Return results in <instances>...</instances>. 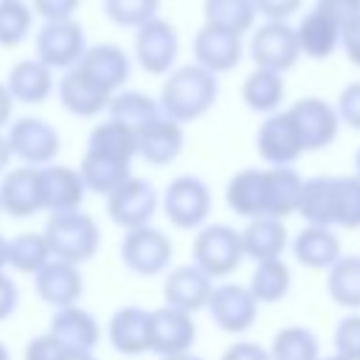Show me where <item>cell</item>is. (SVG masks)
<instances>
[{"label":"cell","instance_id":"9f6ffc18","mask_svg":"<svg viewBox=\"0 0 360 360\" xmlns=\"http://www.w3.org/2000/svg\"><path fill=\"white\" fill-rule=\"evenodd\" d=\"M59 360H98L93 352H76V349H65V354Z\"/></svg>","mask_w":360,"mask_h":360},{"label":"cell","instance_id":"91938a15","mask_svg":"<svg viewBox=\"0 0 360 360\" xmlns=\"http://www.w3.org/2000/svg\"><path fill=\"white\" fill-rule=\"evenodd\" d=\"M0 360H11V354H8V349H6L3 340H0Z\"/></svg>","mask_w":360,"mask_h":360},{"label":"cell","instance_id":"d6986e66","mask_svg":"<svg viewBox=\"0 0 360 360\" xmlns=\"http://www.w3.org/2000/svg\"><path fill=\"white\" fill-rule=\"evenodd\" d=\"M76 68L84 76H90L98 87H104L107 93H118L124 87V82L129 79L132 59L121 45L101 42V45H87V51Z\"/></svg>","mask_w":360,"mask_h":360},{"label":"cell","instance_id":"52a82bcc","mask_svg":"<svg viewBox=\"0 0 360 360\" xmlns=\"http://www.w3.org/2000/svg\"><path fill=\"white\" fill-rule=\"evenodd\" d=\"M8 149L11 158H20L22 166H34L42 169L48 163H53V158L59 155V132L53 124H48L45 118H34V115H22L14 124H8Z\"/></svg>","mask_w":360,"mask_h":360},{"label":"cell","instance_id":"db71d44e","mask_svg":"<svg viewBox=\"0 0 360 360\" xmlns=\"http://www.w3.org/2000/svg\"><path fill=\"white\" fill-rule=\"evenodd\" d=\"M11 107H14V98H11V93L6 90V84L0 82V129L11 124Z\"/></svg>","mask_w":360,"mask_h":360},{"label":"cell","instance_id":"6125c7cd","mask_svg":"<svg viewBox=\"0 0 360 360\" xmlns=\"http://www.w3.org/2000/svg\"><path fill=\"white\" fill-rule=\"evenodd\" d=\"M318 360H346V357H340V354H326V357H318Z\"/></svg>","mask_w":360,"mask_h":360},{"label":"cell","instance_id":"8fae6325","mask_svg":"<svg viewBox=\"0 0 360 360\" xmlns=\"http://www.w3.org/2000/svg\"><path fill=\"white\" fill-rule=\"evenodd\" d=\"M214 326H219L228 335H242L256 323L259 315V304L250 295L248 284H217L211 290V298L205 304Z\"/></svg>","mask_w":360,"mask_h":360},{"label":"cell","instance_id":"603a6c76","mask_svg":"<svg viewBox=\"0 0 360 360\" xmlns=\"http://www.w3.org/2000/svg\"><path fill=\"white\" fill-rule=\"evenodd\" d=\"M65 349H76V352H93L98 338H101V329H98V321L93 318L90 309L73 304V307H62V309H53V318H51V329H48Z\"/></svg>","mask_w":360,"mask_h":360},{"label":"cell","instance_id":"484cf974","mask_svg":"<svg viewBox=\"0 0 360 360\" xmlns=\"http://www.w3.org/2000/svg\"><path fill=\"white\" fill-rule=\"evenodd\" d=\"M239 236H242V253L248 259H253L256 264L281 259V253L287 248V225H284V219H276V217L248 219V225H245V231H239Z\"/></svg>","mask_w":360,"mask_h":360},{"label":"cell","instance_id":"44dd1931","mask_svg":"<svg viewBox=\"0 0 360 360\" xmlns=\"http://www.w3.org/2000/svg\"><path fill=\"white\" fill-rule=\"evenodd\" d=\"M0 211L14 219H28L42 211V188H39V169L20 166L3 174L0 180Z\"/></svg>","mask_w":360,"mask_h":360},{"label":"cell","instance_id":"5b68a950","mask_svg":"<svg viewBox=\"0 0 360 360\" xmlns=\"http://www.w3.org/2000/svg\"><path fill=\"white\" fill-rule=\"evenodd\" d=\"M34 51L37 59L51 68V70H70L82 62L87 51V37L84 28L73 20H56V22H42V28L34 37Z\"/></svg>","mask_w":360,"mask_h":360},{"label":"cell","instance_id":"9c48e42d","mask_svg":"<svg viewBox=\"0 0 360 360\" xmlns=\"http://www.w3.org/2000/svg\"><path fill=\"white\" fill-rule=\"evenodd\" d=\"M248 51H250V59L256 68L273 70L281 76L290 68H295V62L301 59L298 42H295V28L290 22H273V20H264V25H259L253 31Z\"/></svg>","mask_w":360,"mask_h":360},{"label":"cell","instance_id":"94428289","mask_svg":"<svg viewBox=\"0 0 360 360\" xmlns=\"http://www.w3.org/2000/svg\"><path fill=\"white\" fill-rule=\"evenodd\" d=\"M354 177H360V149L354 152Z\"/></svg>","mask_w":360,"mask_h":360},{"label":"cell","instance_id":"277c9868","mask_svg":"<svg viewBox=\"0 0 360 360\" xmlns=\"http://www.w3.org/2000/svg\"><path fill=\"white\" fill-rule=\"evenodd\" d=\"M166 219L180 231L202 228L211 214V188L197 174H177L160 197Z\"/></svg>","mask_w":360,"mask_h":360},{"label":"cell","instance_id":"11a10c76","mask_svg":"<svg viewBox=\"0 0 360 360\" xmlns=\"http://www.w3.org/2000/svg\"><path fill=\"white\" fill-rule=\"evenodd\" d=\"M8 163H11V149H8L6 135H0V174L8 169Z\"/></svg>","mask_w":360,"mask_h":360},{"label":"cell","instance_id":"74e56055","mask_svg":"<svg viewBox=\"0 0 360 360\" xmlns=\"http://www.w3.org/2000/svg\"><path fill=\"white\" fill-rule=\"evenodd\" d=\"M202 17H205V25L242 37L253 28L256 8H253V0H202Z\"/></svg>","mask_w":360,"mask_h":360},{"label":"cell","instance_id":"4316f807","mask_svg":"<svg viewBox=\"0 0 360 360\" xmlns=\"http://www.w3.org/2000/svg\"><path fill=\"white\" fill-rule=\"evenodd\" d=\"M6 90L11 93L14 101L20 104H42L53 93V70L45 68L37 56L34 59H20L11 65L6 76Z\"/></svg>","mask_w":360,"mask_h":360},{"label":"cell","instance_id":"3957f363","mask_svg":"<svg viewBox=\"0 0 360 360\" xmlns=\"http://www.w3.org/2000/svg\"><path fill=\"white\" fill-rule=\"evenodd\" d=\"M191 259H194L191 264H197L211 281L231 276L242 264V259H245L239 231L225 225V222L202 225L197 231V236H194Z\"/></svg>","mask_w":360,"mask_h":360},{"label":"cell","instance_id":"680465c9","mask_svg":"<svg viewBox=\"0 0 360 360\" xmlns=\"http://www.w3.org/2000/svg\"><path fill=\"white\" fill-rule=\"evenodd\" d=\"M6 242H8V239L0 233V270H6Z\"/></svg>","mask_w":360,"mask_h":360},{"label":"cell","instance_id":"7402d4cb","mask_svg":"<svg viewBox=\"0 0 360 360\" xmlns=\"http://www.w3.org/2000/svg\"><path fill=\"white\" fill-rule=\"evenodd\" d=\"M135 143H138V155L146 163L169 166L180 158L186 146V132H183V124L169 121L166 115H158L155 121H149L135 132Z\"/></svg>","mask_w":360,"mask_h":360},{"label":"cell","instance_id":"4fadbf2b","mask_svg":"<svg viewBox=\"0 0 360 360\" xmlns=\"http://www.w3.org/2000/svg\"><path fill=\"white\" fill-rule=\"evenodd\" d=\"M256 152L267 166H292L304 155L301 135L287 110L270 112L256 129Z\"/></svg>","mask_w":360,"mask_h":360},{"label":"cell","instance_id":"83f0119b","mask_svg":"<svg viewBox=\"0 0 360 360\" xmlns=\"http://www.w3.org/2000/svg\"><path fill=\"white\" fill-rule=\"evenodd\" d=\"M292 253L298 264L309 270H329L343 253H340V239L335 236L332 228L321 225H304L295 239H292Z\"/></svg>","mask_w":360,"mask_h":360},{"label":"cell","instance_id":"6f0895ef","mask_svg":"<svg viewBox=\"0 0 360 360\" xmlns=\"http://www.w3.org/2000/svg\"><path fill=\"white\" fill-rule=\"evenodd\" d=\"M160 360H202V357L194 352H183V354H172V357H160Z\"/></svg>","mask_w":360,"mask_h":360},{"label":"cell","instance_id":"c3c4849f","mask_svg":"<svg viewBox=\"0 0 360 360\" xmlns=\"http://www.w3.org/2000/svg\"><path fill=\"white\" fill-rule=\"evenodd\" d=\"M65 354V346L51 335H37L25 343V352H22V360H59Z\"/></svg>","mask_w":360,"mask_h":360},{"label":"cell","instance_id":"7a4b0ae2","mask_svg":"<svg viewBox=\"0 0 360 360\" xmlns=\"http://www.w3.org/2000/svg\"><path fill=\"white\" fill-rule=\"evenodd\" d=\"M51 259L59 262H70V264H84L96 256L98 245H101V231L98 222L84 214L82 208L76 211H62V214H51L42 231Z\"/></svg>","mask_w":360,"mask_h":360},{"label":"cell","instance_id":"f1b7e54d","mask_svg":"<svg viewBox=\"0 0 360 360\" xmlns=\"http://www.w3.org/2000/svg\"><path fill=\"white\" fill-rule=\"evenodd\" d=\"M225 202L242 219L264 217V169H239L225 186Z\"/></svg>","mask_w":360,"mask_h":360},{"label":"cell","instance_id":"7dc6e473","mask_svg":"<svg viewBox=\"0 0 360 360\" xmlns=\"http://www.w3.org/2000/svg\"><path fill=\"white\" fill-rule=\"evenodd\" d=\"M79 6H82V0H31L34 17H42L45 22L73 20V14L79 11Z\"/></svg>","mask_w":360,"mask_h":360},{"label":"cell","instance_id":"ab89813d","mask_svg":"<svg viewBox=\"0 0 360 360\" xmlns=\"http://www.w3.org/2000/svg\"><path fill=\"white\" fill-rule=\"evenodd\" d=\"M318 335L307 326H284L273 335L270 360H318Z\"/></svg>","mask_w":360,"mask_h":360},{"label":"cell","instance_id":"7bdbcfd3","mask_svg":"<svg viewBox=\"0 0 360 360\" xmlns=\"http://www.w3.org/2000/svg\"><path fill=\"white\" fill-rule=\"evenodd\" d=\"M160 0H104V14L118 28H141L158 17Z\"/></svg>","mask_w":360,"mask_h":360},{"label":"cell","instance_id":"60d3db41","mask_svg":"<svg viewBox=\"0 0 360 360\" xmlns=\"http://www.w3.org/2000/svg\"><path fill=\"white\" fill-rule=\"evenodd\" d=\"M332 225L357 231L360 228V177H332Z\"/></svg>","mask_w":360,"mask_h":360},{"label":"cell","instance_id":"d4e9b609","mask_svg":"<svg viewBox=\"0 0 360 360\" xmlns=\"http://www.w3.org/2000/svg\"><path fill=\"white\" fill-rule=\"evenodd\" d=\"M304 177L292 166H270L264 169V217L287 219L298 211Z\"/></svg>","mask_w":360,"mask_h":360},{"label":"cell","instance_id":"ac0fdd59","mask_svg":"<svg viewBox=\"0 0 360 360\" xmlns=\"http://www.w3.org/2000/svg\"><path fill=\"white\" fill-rule=\"evenodd\" d=\"M34 290H37L39 301H45L53 309H62V307L79 304V298L84 295V278L76 264L51 259L34 276Z\"/></svg>","mask_w":360,"mask_h":360},{"label":"cell","instance_id":"f546056e","mask_svg":"<svg viewBox=\"0 0 360 360\" xmlns=\"http://www.w3.org/2000/svg\"><path fill=\"white\" fill-rule=\"evenodd\" d=\"M295 42H298V53L301 56H307V59H326L340 45V28L332 20H326L321 11L312 8L295 25Z\"/></svg>","mask_w":360,"mask_h":360},{"label":"cell","instance_id":"8992f818","mask_svg":"<svg viewBox=\"0 0 360 360\" xmlns=\"http://www.w3.org/2000/svg\"><path fill=\"white\" fill-rule=\"evenodd\" d=\"M118 250H121L124 267L132 270L135 276H160L169 270L174 256L172 239L155 225H141L127 231Z\"/></svg>","mask_w":360,"mask_h":360},{"label":"cell","instance_id":"9a60e30c","mask_svg":"<svg viewBox=\"0 0 360 360\" xmlns=\"http://www.w3.org/2000/svg\"><path fill=\"white\" fill-rule=\"evenodd\" d=\"M211 290H214V281L197 264H180V267H172L166 273L163 301L172 309L194 315L197 309H205V304L211 298Z\"/></svg>","mask_w":360,"mask_h":360},{"label":"cell","instance_id":"8d00e7d4","mask_svg":"<svg viewBox=\"0 0 360 360\" xmlns=\"http://www.w3.org/2000/svg\"><path fill=\"white\" fill-rule=\"evenodd\" d=\"M292 284V273L287 267L284 259H273V262H259L250 273L248 290L256 298V304H276L290 292Z\"/></svg>","mask_w":360,"mask_h":360},{"label":"cell","instance_id":"7c38bea8","mask_svg":"<svg viewBox=\"0 0 360 360\" xmlns=\"http://www.w3.org/2000/svg\"><path fill=\"white\" fill-rule=\"evenodd\" d=\"M287 112H290V118L301 135L304 152H318V149H326L329 143H335L338 129H340V118L329 101L309 96V98L290 104Z\"/></svg>","mask_w":360,"mask_h":360},{"label":"cell","instance_id":"836d02e7","mask_svg":"<svg viewBox=\"0 0 360 360\" xmlns=\"http://www.w3.org/2000/svg\"><path fill=\"white\" fill-rule=\"evenodd\" d=\"M158 115H160L158 101L141 90H118V93H112V98L107 104V118L118 121L135 132L141 127H146L149 121H155Z\"/></svg>","mask_w":360,"mask_h":360},{"label":"cell","instance_id":"6da1fadb","mask_svg":"<svg viewBox=\"0 0 360 360\" xmlns=\"http://www.w3.org/2000/svg\"><path fill=\"white\" fill-rule=\"evenodd\" d=\"M169 79L160 87V115H166L169 121L177 124H191L197 118H202L217 96H219V79L214 73H208L200 65H180L172 73H166Z\"/></svg>","mask_w":360,"mask_h":360},{"label":"cell","instance_id":"816d5d0a","mask_svg":"<svg viewBox=\"0 0 360 360\" xmlns=\"http://www.w3.org/2000/svg\"><path fill=\"white\" fill-rule=\"evenodd\" d=\"M17 304H20V290H17L14 278L6 276V270H0V321L11 318Z\"/></svg>","mask_w":360,"mask_h":360},{"label":"cell","instance_id":"f6af8a7d","mask_svg":"<svg viewBox=\"0 0 360 360\" xmlns=\"http://www.w3.org/2000/svg\"><path fill=\"white\" fill-rule=\"evenodd\" d=\"M315 11H321L343 31L352 20L360 17V0H315Z\"/></svg>","mask_w":360,"mask_h":360},{"label":"cell","instance_id":"d590c367","mask_svg":"<svg viewBox=\"0 0 360 360\" xmlns=\"http://www.w3.org/2000/svg\"><path fill=\"white\" fill-rule=\"evenodd\" d=\"M326 292L343 309H360V256H340L326 270Z\"/></svg>","mask_w":360,"mask_h":360},{"label":"cell","instance_id":"2e32d148","mask_svg":"<svg viewBox=\"0 0 360 360\" xmlns=\"http://www.w3.org/2000/svg\"><path fill=\"white\" fill-rule=\"evenodd\" d=\"M191 48H194V65L205 68L214 76L228 73L242 62V37L214 28V25H205V22L194 34Z\"/></svg>","mask_w":360,"mask_h":360},{"label":"cell","instance_id":"d6a6232c","mask_svg":"<svg viewBox=\"0 0 360 360\" xmlns=\"http://www.w3.org/2000/svg\"><path fill=\"white\" fill-rule=\"evenodd\" d=\"M87 152L104 155V158H115L124 163H132V158L138 155V143H135V129L118 124V121H101L90 129L87 138Z\"/></svg>","mask_w":360,"mask_h":360},{"label":"cell","instance_id":"5bb4252c","mask_svg":"<svg viewBox=\"0 0 360 360\" xmlns=\"http://www.w3.org/2000/svg\"><path fill=\"white\" fill-rule=\"evenodd\" d=\"M194 340H197V326L188 312L172 309L166 304L149 309V352L160 357H172L191 352Z\"/></svg>","mask_w":360,"mask_h":360},{"label":"cell","instance_id":"ffe728a7","mask_svg":"<svg viewBox=\"0 0 360 360\" xmlns=\"http://www.w3.org/2000/svg\"><path fill=\"white\" fill-rule=\"evenodd\" d=\"M56 96H59V104L76 118H96L107 112V104L112 98V93L98 87L79 68H70L62 73V79L56 82Z\"/></svg>","mask_w":360,"mask_h":360},{"label":"cell","instance_id":"ba28073f","mask_svg":"<svg viewBox=\"0 0 360 360\" xmlns=\"http://www.w3.org/2000/svg\"><path fill=\"white\" fill-rule=\"evenodd\" d=\"M177 53H180V37L169 20L152 17L149 22L135 28V59L146 73L152 76L172 73Z\"/></svg>","mask_w":360,"mask_h":360},{"label":"cell","instance_id":"cb8c5ba5","mask_svg":"<svg viewBox=\"0 0 360 360\" xmlns=\"http://www.w3.org/2000/svg\"><path fill=\"white\" fill-rule=\"evenodd\" d=\"M107 338L118 354L138 357L149 352V309L132 304L115 309L107 323Z\"/></svg>","mask_w":360,"mask_h":360},{"label":"cell","instance_id":"30bf717a","mask_svg":"<svg viewBox=\"0 0 360 360\" xmlns=\"http://www.w3.org/2000/svg\"><path fill=\"white\" fill-rule=\"evenodd\" d=\"M104 200H107L110 219L124 231L149 225V219L155 217V211L160 205V197H158L155 186L143 177H135V174L127 183H121L112 194H107Z\"/></svg>","mask_w":360,"mask_h":360},{"label":"cell","instance_id":"e0dca14e","mask_svg":"<svg viewBox=\"0 0 360 360\" xmlns=\"http://www.w3.org/2000/svg\"><path fill=\"white\" fill-rule=\"evenodd\" d=\"M39 188H42V211L48 214L76 211L82 208L87 194L79 169L59 166V163H48L39 169Z\"/></svg>","mask_w":360,"mask_h":360},{"label":"cell","instance_id":"f35d334b","mask_svg":"<svg viewBox=\"0 0 360 360\" xmlns=\"http://www.w3.org/2000/svg\"><path fill=\"white\" fill-rule=\"evenodd\" d=\"M307 225H321L332 228V177H309L304 180L298 211H295Z\"/></svg>","mask_w":360,"mask_h":360},{"label":"cell","instance_id":"b9f144b4","mask_svg":"<svg viewBox=\"0 0 360 360\" xmlns=\"http://www.w3.org/2000/svg\"><path fill=\"white\" fill-rule=\"evenodd\" d=\"M34 11L22 0H0V48H17L28 39Z\"/></svg>","mask_w":360,"mask_h":360},{"label":"cell","instance_id":"e575fe53","mask_svg":"<svg viewBox=\"0 0 360 360\" xmlns=\"http://www.w3.org/2000/svg\"><path fill=\"white\" fill-rule=\"evenodd\" d=\"M48 262H51V250L42 233L25 231L6 242V267L22 276H37Z\"/></svg>","mask_w":360,"mask_h":360},{"label":"cell","instance_id":"681fc988","mask_svg":"<svg viewBox=\"0 0 360 360\" xmlns=\"http://www.w3.org/2000/svg\"><path fill=\"white\" fill-rule=\"evenodd\" d=\"M301 3L304 0H253V8H256V17H264L273 22H287L301 8Z\"/></svg>","mask_w":360,"mask_h":360},{"label":"cell","instance_id":"ee69618b","mask_svg":"<svg viewBox=\"0 0 360 360\" xmlns=\"http://www.w3.org/2000/svg\"><path fill=\"white\" fill-rule=\"evenodd\" d=\"M335 354L346 360H360V315H346L335 326Z\"/></svg>","mask_w":360,"mask_h":360},{"label":"cell","instance_id":"bcb514c9","mask_svg":"<svg viewBox=\"0 0 360 360\" xmlns=\"http://www.w3.org/2000/svg\"><path fill=\"white\" fill-rule=\"evenodd\" d=\"M335 112H338L340 124H349L352 129H360V82H349L340 90Z\"/></svg>","mask_w":360,"mask_h":360},{"label":"cell","instance_id":"f5cc1de1","mask_svg":"<svg viewBox=\"0 0 360 360\" xmlns=\"http://www.w3.org/2000/svg\"><path fill=\"white\" fill-rule=\"evenodd\" d=\"M340 48H343L346 59L360 68V17L352 20V22L340 31Z\"/></svg>","mask_w":360,"mask_h":360},{"label":"cell","instance_id":"1f68e13d","mask_svg":"<svg viewBox=\"0 0 360 360\" xmlns=\"http://www.w3.org/2000/svg\"><path fill=\"white\" fill-rule=\"evenodd\" d=\"M284 93H287L284 76L273 73V70L253 68L242 82V101L250 112H262V115L278 112V107L284 101Z\"/></svg>","mask_w":360,"mask_h":360},{"label":"cell","instance_id":"f907efd6","mask_svg":"<svg viewBox=\"0 0 360 360\" xmlns=\"http://www.w3.org/2000/svg\"><path fill=\"white\" fill-rule=\"evenodd\" d=\"M219 360H270V352L253 340H236L222 352Z\"/></svg>","mask_w":360,"mask_h":360},{"label":"cell","instance_id":"4dcf8cb0","mask_svg":"<svg viewBox=\"0 0 360 360\" xmlns=\"http://www.w3.org/2000/svg\"><path fill=\"white\" fill-rule=\"evenodd\" d=\"M79 174H82L84 188L93 191V194H98V197L112 194L121 183H127L132 177L129 163L115 160V158H104V155H96V152H87V149L82 155Z\"/></svg>","mask_w":360,"mask_h":360}]
</instances>
